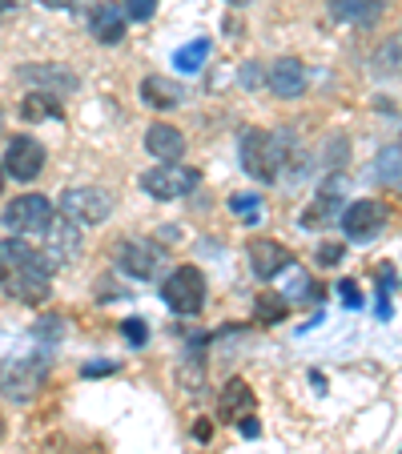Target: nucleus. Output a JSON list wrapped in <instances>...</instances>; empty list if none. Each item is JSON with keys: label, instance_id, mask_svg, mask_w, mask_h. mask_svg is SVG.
<instances>
[{"label": "nucleus", "instance_id": "1", "mask_svg": "<svg viewBox=\"0 0 402 454\" xmlns=\"http://www.w3.org/2000/svg\"><path fill=\"white\" fill-rule=\"evenodd\" d=\"M49 370L52 358H44V354H12V358H4L0 362V398H9L17 406L33 403L44 390V382H49Z\"/></svg>", "mask_w": 402, "mask_h": 454}, {"label": "nucleus", "instance_id": "2", "mask_svg": "<svg viewBox=\"0 0 402 454\" xmlns=\"http://www.w3.org/2000/svg\"><path fill=\"white\" fill-rule=\"evenodd\" d=\"M286 145L290 137L286 133H265V129H246L238 141L241 153V169L249 173L254 181H274L286 165Z\"/></svg>", "mask_w": 402, "mask_h": 454}, {"label": "nucleus", "instance_id": "3", "mask_svg": "<svg viewBox=\"0 0 402 454\" xmlns=\"http://www.w3.org/2000/svg\"><path fill=\"white\" fill-rule=\"evenodd\" d=\"M113 214V193L101 185H73L60 193V217L73 225H101Z\"/></svg>", "mask_w": 402, "mask_h": 454}, {"label": "nucleus", "instance_id": "4", "mask_svg": "<svg viewBox=\"0 0 402 454\" xmlns=\"http://www.w3.org/2000/svg\"><path fill=\"white\" fill-rule=\"evenodd\" d=\"M197 169H189V165H177V161H162L154 165L149 173H141V189H146L149 198L157 201H177V198H189L197 189Z\"/></svg>", "mask_w": 402, "mask_h": 454}, {"label": "nucleus", "instance_id": "5", "mask_svg": "<svg viewBox=\"0 0 402 454\" xmlns=\"http://www.w3.org/2000/svg\"><path fill=\"white\" fill-rule=\"evenodd\" d=\"M162 298H165V306L177 309V314H201V306H206V278H201V270L177 266L165 278Z\"/></svg>", "mask_w": 402, "mask_h": 454}, {"label": "nucleus", "instance_id": "6", "mask_svg": "<svg viewBox=\"0 0 402 454\" xmlns=\"http://www.w3.org/2000/svg\"><path fill=\"white\" fill-rule=\"evenodd\" d=\"M52 217H57V209H52V201L41 198V193H25V198H12L9 206H4V225H9L17 238H25V233H44Z\"/></svg>", "mask_w": 402, "mask_h": 454}, {"label": "nucleus", "instance_id": "7", "mask_svg": "<svg viewBox=\"0 0 402 454\" xmlns=\"http://www.w3.org/2000/svg\"><path fill=\"white\" fill-rule=\"evenodd\" d=\"M386 222H390V209L374 198H362V201H354V206H346L343 233L351 241H374L378 233L386 230Z\"/></svg>", "mask_w": 402, "mask_h": 454}, {"label": "nucleus", "instance_id": "8", "mask_svg": "<svg viewBox=\"0 0 402 454\" xmlns=\"http://www.w3.org/2000/svg\"><path fill=\"white\" fill-rule=\"evenodd\" d=\"M20 85H33V93H49V97H65V93H77V73L49 60V65H20L17 69Z\"/></svg>", "mask_w": 402, "mask_h": 454}, {"label": "nucleus", "instance_id": "9", "mask_svg": "<svg viewBox=\"0 0 402 454\" xmlns=\"http://www.w3.org/2000/svg\"><path fill=\"white\" fill-rule=\"evenodd\" d=\"M4 173L17 181H36L44 169V145L36 137H28V133H17V137L9 141V149H4Z\"/></svg>", "mask_w": 402, "mask_h": 454}, {"label": "nucleus", "instance_id": "10", "mask_svg": "<svg viewBox=\"0 0 402 454\" xmlns=\"http://www.w3.org/2000/svg\"><path fill=\"white\" fill-rule=\"evenodd\" d=\"M246 254H249V270H254L257 282H274L278 274H286L294 266V254L274 238H254L246 246Z\"/></svg>", "mask_w": 402, "mask_h": 454}, {"label": "nucleus", "instance_id": "11", "mask_svg": "<svg viewBox=\"0 0 402 454\" xmlns=\"http://www.w3.org/2000/svg\"><path fill=\"white\" fill-rule=\"evenodd\" d=\"M162 262H165V254L146 238H129V241H121V249H117V270L129 278H141V282H149V278L162 270Z\"/></svg>", "mask_w": 402, "mask_h": 454}, {"label": "nucleus", "instance_id": "12", "mask_svg": "<svg viewBox=\"0 0 402 454\" xmlns=\"http://www.w3.org/2000/svg\"><path fill=\"white\" fill-rule=\"evenodd\" d=\"M85 238H81V225L65 222V217H52L49 230H44V262L49 266H69L73 257L81 254Z\"/></svg>", "mask_w": 402, "mask_h": 454}, {"label": "nucleus", "instance_id": "13", "mask_svg": "<svg viewBox=\"0 0 402 454\" xmlns=\"http://www.w3.org/2000/svg\"><path fill=\"white\" fill-rule=\"evenodd\" d=\"M0 282H4V290H9L12 298L36 306V301H44L52 294V266H49V262H41V266H28V270H17V274H4Z\"/></svg>", "mask_w": 402, "mask_h": 454}, {"label": "nucleus", "instance_id": "14", "mask_svg": "<svg viewBox=\"0 0 402 454\" xmlns=\"http://www.w3.org/2000/svg\"><path fill=\"white\" fill-rule=\"evenodd\" d=\"M265 85L274 89L278 97L294 101V97L306 93V65L298 57H278L270 69H265Z\"/></svg>", "mask_w": 402, "mask_h": 454}, {"label": "nucleus", "instance_id": "15", "mask_svg": "<svg viewBox=\"0 0 402 454\" xmlns=\"http://www.w3.org/2000/svg\"><path fill=\"white\" fill-rule=\"evenodd\" d=\"M89 33L101 44H121L125 41V9L113 0H97L93 12H89Z\"/></svg>", "mask_w": 402, "mask_h": 454}, {"label": "nucleus", "instance_id": "16", "mask_svg": "<svg viewBox=\"0 0 402 454\" xmlns=\"http://www.w3.org/2000/svg\"><path fill=\"white\" fill-rule=\"evenodd\" d=\"M386 4H390V0H330V17L346 20V25L370 28L386 17Z\"/></svg>", "mask_w": 402, "mask_h": 454}, {"label": "nucleus", "instance_id": "17", "mask_svg": "<svg viewBox=\"0 0 402 454\" xmlns=\"http://www.w3.org/2000/svg\"><path fill=\"white\" fill-rule=\"evenodd\" d=\"M146 149L157 157V161H181V153H185V137H181L177 125L157 121V125L146 129Z\"/></svg>", "mask_w": 402, "mask_h": 454}, {"label": "nucleus", "instance_id": "18", "mask_svg": "<svg viewBox=\"0 0 402 454\" xmlns=\"http://www.w3.org/2000/svg\"><path fill=\"white\" fill-rule=\"evenodd\" d=\"M141 101H146L149 109H177V105L185 101V89L169 77H146L141 81Z\"/></svg>", "mask_w": 402, "mask_h": 454}, {"label": "nucleus", "instance_id": "19", "mask_svg": "<svg viewBox=\"0 0 402 454\" xmlns=\"http://www.w3.org/2000/svg\"><path fill=\"white\" fill-rule=\"evenodd\" d=\"M249 406H254V390H249L241 378H233V382L222 390L217 414H222V419H241V411H249Z\"/></svg>", "mask_w": 402, "mask_h": 454}, {"label": "nucleus", "instance_id": "20", "mask_svg": "<svg viewBox=\"0 0 402 454\" xmlns=\"http://www.w3.org/2000/svg\"><path fill=\"white\" fill-rule=\"evenodd\" d=\"M374 177L386 189H402V145H386L374 157Z\"/></svg>", "mask_w": 402, "mask_h": 454}, {"label": "nucleus", "instance_id": "21", "mask_svg": "<svg viewBox=\"0 0 402 454\" xmlns=\"http://www.w3.org/2000/svg\"><path fill=\"white\" fill-rule=\"evenodd\" d=\"M206 57H209V36H197V41L181 44V49L173 52V69L177 73H197L201 65H206Z\"/></svg>", "mask_w": 402, "mask_h": 454}, {"label": "nucleus", "instance_id": "22", "mask_svg": "<svg viewBox=\"0 0 402 454\" xmlns=\"http://www.w3.org/2000/svg\"><path fill=\"white\" fill-rule=\"evenodd\" d=\"M20 117L25 121H57L60 117V105H57V97H49V93H28L25 101H20Z\"/></svg>", "mask_w": 402, "mask_h": 454}, {"label": "nucleus", "instance_id": "23", "mask_svg": "<svg viewBox=\"0 0 402 454\" xmlns=\"http://www.w3.org/2000/svg\"><path fill=\"white\" fill-rule=\"evenodd\" d=\"M374 65H378V73H386V77H402V33L386 36L382 49L374 52Z\"/></svg>", "mask_w": 402, "mask_h": 454}, {"label": "nucleus", "instance_id": "24", "mask_svg": "<svg viewBox=\"0 0 402 454\" xmlns=\"http://www.w3.org/2000/svg\"><path fill=\"white\" fill-rule=\"evenodd\" d=\"M286 314H290V301H286L282 294H262V298H257V309H254L257 322H282Z\"/></svg>", "mask_w": 402, "mask_h": 454}, {"label": "nucleus", "instance_id": "25", "mask_svg": "<svg viewBox=\"0 0 402 454\" xmlns=\"http://www.w3.org/2000/svg\"><path fill=\"white\" fill-rule=\"evenodd\" d=\"M121 9H125V20H154L157 12V0H121Z\"/></svg>", "mask_w": 402, "mask_h": 454}, {"label": "nucleus", "instance_id": "26", "mask_svg": "<svg viewBox=\"0 0 402 454\" xmlns=\"http://www.w3.org/2000/svg\"><path fill=\"white\" fill-rule=\"evenodd\" d=\"M121 334H125V342H129V346H146L149 326L141 322V317H125V322H121Z\"/></svg>", "mask_w": 402, "mask_h": 454}, {"label": "nucleus", "instance_id": "27", "mask_svg": "<svg viewBox=\"0 0 402 454\" xmlns=\"http://www.w3.org/2000/svg\"><path fill=\"white\" fill-rule=\"evenodd\" d=\"M343 254H346L343 241H322L314 257H318V266H338V262H343Z\"/></svg>", "mask_w": 402, "mask_h": 454}, {"label": "nucleus", "instance_id": "28", "mask_svg": "<svg viewBox=\"0 0 402 454\" xmlns=\"http://www.w3.org/2000/svg\"><path fill=\"white\" fill-rule=\"evenodd\" d=\"M81 374L85 378H101V374H117V362H85V366H81Z\"/></svg>", "mask_w": 402, "mask_h": 454}, {"label": "nucleus", "instance_id": "29", "mask_svg": "<svg viewBox=\"0 0 402 454\" xmlns=\"http://www.w3.org/2000/svg\"><path fill=\"white\" fill-rule=\"evenodd\" d=\"M121 286L113 282V278H101V282H97V301H113V298H121Z\"/></svg>", "mask_w": 402, "mask_h": 454}, {"label": "nucleus", "instance_id": "30", "mask_svg": "<svg viewBox=\"0 0 402 454\" xmlns=\"http://www.w3.org/2000/svg\"><path fill=\"white\" fill-rule=\"evenodd\" d=\"M230 206H233V214H246V217H254V206H257V198H254V193H238V198H233Z\"/></svg>", "mask_w": 402, "mask_h": 454}, {"label": "nucleus", "instance_id": "31", "mask_svg": "<svg viewBox=\"0 0 402 454\" xmlns=\"http://www.w3.org/2000/svg\"><path fill=\"white\" fill-rule=\"evenodd\" d=\"M338 290H343V301H346V306H362V298H359V286H354V282H343V286H338Z\"/></svg>", "mask_w": 402, "mask_h": 454}, {"label": "nucleus", "instance_id": "32", "mask_svg": "<svg viewBox=\"0 0 402 454\" xmlns=\"http://www.w3.org/2000/svg\"><path fill=\"white\" fill-rule=\"evenodd\" d=\"M193 434H197V442H209V434H214V427H209V419H201V422H197V430H193Z\"/></svg>", "mask_w": 402, "mask_h": 454}, {"label": "nucleus", "instance_id": "33", "mask_svg": "<svg viewBox=\"0 0 402 454\" xmlns=\"http://www.w3.org/2000/svg\"><path fill=\"white\" fill-rule=\"evenodd\" d=\"M36 4H44V9H69L73 0H36Z\"/></svg>", "mask_w": 402, "mask_h": 454}, {"label": "nucleus", "instance_id": "34", "mask_svg": "<svg viewBox=\"0 0 402 454\" xmlns=\"http://www.w3.org/2000/svg\"><path fill=\"white\" fill-rule=\"evenodd\" d=\"M238 427H241V430H246V434H249V438H254V434H257V422H254V419H241V422H238Z\"/></svg>", "mask_w": 402, "mask_h": 454}, {"label": "nucleus", "instance_id": "35", "mask_svg": "<svg viewBox=\"0 0 402 454\" xmlns=\"http://www.w3.org/2000/svg\"><path fill=\"white\" fill-rule=\"evenodd\" d=\"M17 9V0H0V17H4V12H12Z\"/></svg>", "mask_w": 402, "mask_h": 454}, {"label": "nucleus", "instance_id": "36", "mask_svg": "<svg viewBox=\"0 0 402 454\" xmlns=\"http://www.w3.org/2000/svg\"><path fill=\"white\" fill-rule=\"evenodd\" d=\"M230 4H233V9H246V4H249V0H230Z\"/></svg>", "mask_w": 402, "mask_h": 454}, {"label": "nucleus", "instance_id": "37", "mask_svg": "<svg viewBox=\"0 0 402 454\" xmlns=\"http://www.w3.org/2000/svg\"><path fill=\"white\" fill-rule=\"evenodd\" d=\"M0 438H4V419H0Z\"/></svg>", "mask_w": 402, "mask_h": 454}, {"label": "nucleus", "instance_id": "38", "mask_svg": "<svg viewBox=\"0 0 402 454\" xmlns=\"http://www.w3.org/2000/svg\"><path fill=\"white\" fill-rule=\"evenodd\" d=\"M0 185H4V169H0Z\"/></svg>", "mask_w": 402, "mask_h": 454}]
</instances>
